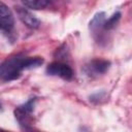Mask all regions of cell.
Returning a JSON list of instances; mask_svg holds the SVG:
<instances>
[{
  "label": "cell",
  "instance_id": "6da1fadb",
  "mask_svg": "<svg viewBox=\"0 0 132 132\" xmlns=\"http://www.w3.org/2000/svg\"><path fill=\"white\" fill-rule=\"evenodd\" d=\"M25 56L16 55L4 61L0 65V79L12 80L20 77L23 70V60Z\"/></svg>",
  "mask_w": 132,
  "mask_h": 132
},
{
  "label": "cell",
  "instance_id": "7a4b0ae2",
  "mask_svg": "<svg viewBox=\"0 0 132 132\" xmlns=\"http://www.w3.org/2000/svg\"><path fill=\"white\" fill-rule=\"evenodd\" d=\"M35 98H32L30 99L29 101H27L26 103L18 106L15 109H14V116H15V119L18 120V122L23 126L25 127L26 129L29 128L30 126V123L32 121V117H31V113L33 112L34 110V106H35Z\"/></svg>",
  "mask_w": 132,
  "mask_h": 132
},
{
  "label": "cell",
  "instance_id": "3957f363",
  "mask_svg": "<svg viewBox=\"0 0 132 132\" xmlns=\"http://www.w3.org/2000/svg\"><path fill=\"white\" fill-rule=\"evenodd\" d=\"M14 29V18L9 7L0 1V30L3 34L9 36L13 33Z\"/></svg>",
  "mask_w": 132,
  "mask_h": 132
},
{
  "label": "cell",
  "instance_id": "277c9868",
  "mask_svg": "<svg viewBox=\"0 0 132 132\" xmlns=\"http://www.w3.org/2000/svg\"><path fill=\"white\" fill-rule=\"evenodd\" d=\"M110 67V62L105 59H93L90 62H88L82 70L85 73L89 76H98L101 74H104Z\"/></svg>",
  "mask_w": 132,
  "mask_h": 132
},
{
  "label": "cell",
  "instance_id": "5b68a950",
  "mask_svg": "<svg viewBox=\"0 0 132 132\" xmlns=\"http://www.w3.org/2000/svg\"><path fill=\"white\" fill-rule=\"evenodd\" d=\"M46 73L48 75L59 76L65 80H70L73 77L72 68L63 62H53L46 67Z\"/></svg>",
  "mask_w": 132,
  "mask_h": 132
},
{
  "label": "cell",
  "instance_id": "8992f818",
  "mask_svg": "<svg viewBox=\"0 0 132 132\" xmlns=\"http://www.w3.org/2000/svg\"><path fill=\"white\" fill-rule=\"evenodd\" d=\"M15 11L19 16V19L22 21L24 25H26L30 29H37L40 25V21L33 14L31 13L27 8L16 5L15 6Z\"/></svg>",
  "mask_w": 132,
  "mask_h": 132
},
{
  "label": "cell",
  "instance_id": "52a82bcc",
  "mask_svg": "<svg viewBox=\"0 0 132 132\" xmlns=\"http://www.w3.org/2000/svg\"><path fill=\"white\" fill-rule=\"evenodd\" d=\"M105 20H106L105 12H98L94 15V18L90 22L89 29H90V32L92 33V35L94 36V38L97 39V37H99V35L104 30Z\"/></svg>",
  "mask_w": 132,
  "mask_h": 132
},
{
  "label": "cell",
  "instance_id": "ba28073f",
  "mask_svg": "<svg viewBox=\"0 0 132 132\" xmlns=\"http://www.w3.org/2000/svg\"><path fill=\"white\" fill-rule=\"evenodd\" d=\"M43 64V59L40 57H25L23 60V70L33 69L41 66Z\"/></svg>",
  "mask_w": 132,
  "mask_h": 132
},
{
  "label": "cell",
  "instance_id": "9c48e42d",
  "mask_svg": "<svg viewBox=\"0 0 132 132\" xmlns=\"http://www.w3.org/2000/svg\"><path fill=\"white\" fill-rule=\"evenodd\" d=\"M23 4L31 9H43L50 4V2L46 0H26L23 1Z\"/></svg>",
  "mask_w": 132,
  "mask_h": 132
},
{
  "label": "cell",
  "instance_id": "30bf717a",
  "mask_svg": "<svg viewBox=\"0 0 132 132\" xmlns=\"http://www.w3.org/2000/svg\"><path fill=\"white\" fill-rule=\"evenodd\" d=\"M121 19V12H116L113 13L109 19H106L105 20V23H104V30L108 31V30H111L113 27H116V25L118 24V22L120 21Z\"/></svg>",
  "mask_w": 132,
  "mask_h": 132
},
{
  "label": "cell",
  "instance_id": "8fae6325",
  "mask_svg": "<svg viewBox=\"0 0 132 132\" xmlns=\"http://www.w3.org/2000/svg\"><path fill=\"white\" fill-rule=\"evenodd\" d=\"M26 132H40V131H36V130H33V129L27 128V129H26Z\"/></svg>",
  "mask_w": 132,
  "mask_h": 132
},
{
  "label": "cell",
  "instance_id": "7c38bea8",
  "mask_svg": "<svg viewBox=\"0 0 132 132\" xmlns=\"http://www.w3.org/2000/svg\"><path fill=\"white\" fill-rule=\"evenodd\" d=\"M0 132H10V131H7V130H4V129H1L0 128Z\"/></svg>",
  "mask_w": 132,
  "mask_h": 132
},
{
  "label": "cell",
  "instance_id": "4fadbf2b",
  "mask_svg": "<svg viewBox=\"0 0 132 132\" xmlns=\"http://www.w3.org/2000/svg\"><path fill=\"white\" fill-rule=\"evenodd\" d=\"M0 109H1V103H0Z\"/></svg>",
  "mask_w": 132,
  "mask_h": 132
}]
</instances>
